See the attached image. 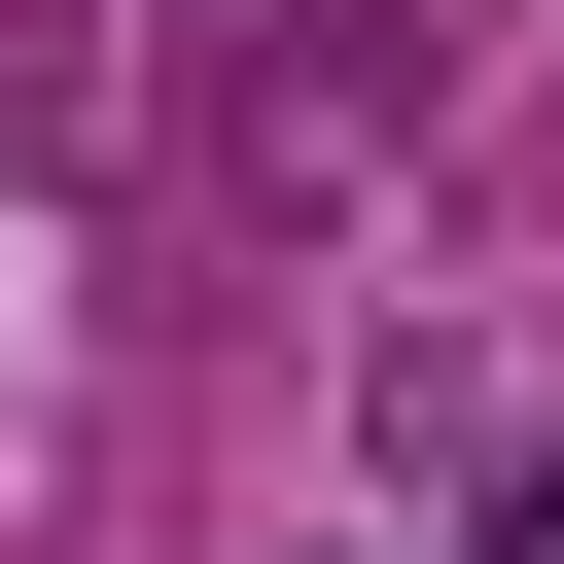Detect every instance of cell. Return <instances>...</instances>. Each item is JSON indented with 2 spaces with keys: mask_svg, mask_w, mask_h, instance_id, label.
Here are the masks:
<instances>
[{
  "mask_svg": "<svg viewBox=\"0 0 564 564\" xmlns=\"http://www.w3.org/2000/svg\"><path fill=\"white\" fill-rule=\"evenodd\" d=\"M458 564H564V458H494V494H458Z\"/></svg>",
  "mask_w": 564,
  "mask_h": 564,
  "instance_id": "6da1fadb",
  "label": "cell"
}]
</instances>
